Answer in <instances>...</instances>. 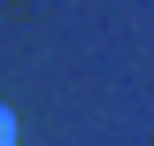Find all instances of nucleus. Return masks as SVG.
<instances>
[{
    "mask_svg": "<svg viewBox=\"0 0 154 146\" xmlns=\"http://www.w3.org/2000/svg\"><path fill=\"white\" fill-rule=\"evenodd\" d=\"M0 146H16V108L0 100Z\"/></svg>",
    "mask_w": 154,
    "mask_h": 146,
    "instance_id": "nucleus-1",
    "label": "nucleus"
}]
</instances>
